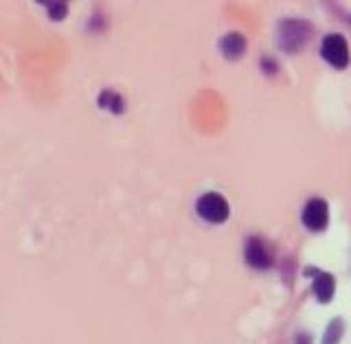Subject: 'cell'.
Returning a JSON list of instances; mask_svg holds the SVG:
<instances>
[{"label":"cell","instance_id":"5b68a950","mask_svg":"<svg viewBox=\"0 0 351 344\" xmlns=\"http://www.w3.org/2000/svg\"><path fill=\"white\" fill-rule=\"evenodd\" d=\"M244 259L250 268L255 270H268L272 265V250L270 246L263 239L259 237H250L246 241V248H244Z\"/></svg>","mask_w":351,"mask_h":344},{"label":"cell","instance_id":"277c9868","mask_svg":"<svg viewBox=\"0 0 351 344\" xmlns=\"http://www.w3.org/2000/svg\"><path fill=\"white\" fill-rule=\"evenodd\" d=\"M301 221L307 230L312 232H323L329 224V204L323 197H312L310 202L303 206Z\"/></svg>","mask_w":351,"mask_h":344},{"label":"cell","instance_id":"7a4b0ae2","mask_svg":"<svg viewBox=\"0 0 351 344\" xmlns=\"http://www.w3.org/2000/svg\"><path fill=\"white\" fill-rule=\"evenodd\" d=\"M195 213L200 219L208 221V224H224L230 217V206L226 197L217 191H206L197 197L195 202Z\"/></svg>","mask_w":351,"mask_h":344},{"label":"cell","instance_id":"3957f363","mask_svg":"<svg viewBox=\"0 0 351 344\" xmlns=\"http://www.w3.org/2000/svg\"><path fill=\"white\" fill-rule=\"evenodd\" d=\"M321 58L334 69H347L349 47L343 33H327L321 44Z\"/></svg>","mask_w":351,"mask_h":344},{"label":"cell","instance_id":"6da1fadb","mask_svg":"<svg viewBox=\"0 0 351 344\" xmlns=\"http://www.w3.org/2000/svg\"><path fill=\"white\" fill-rule=\"evenodd\" d=\"M312 38V25L301 18H283L277 25V44L283 53L294 55L307 47Z\"/></svg>","mask_w":351,"mask_h":344},{"label":"cell","instance_id":"8992f818","mask_svg":"<svg viewBox=\"0 0 351 344\" xmlns=\"http://www.w3.org/2000/svg\"><path fill=\"white\" fill-rule=\"evenodd\" d=\"M307 274L314 276L312 281V292L316 296V301L321 305H327L336 294V279L334 274L323 272V270H307Z\"/></svg>","mask_w":351,"mask_h":344},{"label":"cell","instance_id":"9c48e42d","mask_svg":"<svg viewBox=\"0 0 351 344\" xmlns=\"http://www.w3.org/2000/svg\"><path fill=\"white\" fill-rule=\"evenodd\" d=\"M343 336H345V320L343 318H332L327 323L325 331H323L321 344H340Z\"/></svg>","mask_w":351,"mask_h":344},{"label":"cell","instance_id":"30bf717a","mask_svg":"<svg viewBox=\"0 0 351 344\" xmlns=\"http://www.w3.org/2000/svg\"><path fill=\"white\" fill-rule=\"evenodd\" d=\"M38 5L49 7V16L55 22H62L66 14H69V3H64V0H53V3L51 0H38Z\"/></svg>","mask_w":351,"mask_h":344},{"label":"cell","instance_id":"ba28073f","mask_svg":"<svg viewBox=\"0 0 351 344\" xmlns=\"http://www.w3.org/2000/svg\"><path fill=\"white\" fill-rule=\"evenodd\" d=\"M97 106L110 114H123L125 112V99L121 97L117 90H112V88H106V90L99 93Z\"/></svg>","mask_w":351,"mask_h":344},{"label":"cell","instance_id":"7c38bea8","mask_svg":"<svg viewBox=\"0 0 351 344\" xmlns=\"http://www.w3.org/2000/svg\"><path fill=\"white\" fill-rule=\"evenodd\" d=\"M294 344H312V336L310 334H299L294 340Z\"/></svg>","mask_w":351,"mask_h":344},{"label":"cell","instance_id":"52a82bcc","mask_svg":"<svg viewBox=\"0 0 351 344\" xmlns=\"http://www.w3.org/2000/svg\"><path fill=\"white\" fill-rule=\"evenodd\" d=\"M248 49V42H246V36H241L239 31H230V33H224L222 38H219V51L226 60H239L241 55L246 53Z\"/></svg>","mask_w":351,"mask_h":344},{"label":"cell","instance_id":"8fae6325","mask_svg":"<svg viewBox=\"0 0 351 344\" xmlns=\"http://www.w3.org/2000/svg\"><path fill=\"white\" fill-rule=\"evenodd\" d=\"M259 66H261V71H263V75H277V62H274L272 58H263L261 62H259Z\"/></svg>","mask_w":351,"mask_h":344}]
</instances>
